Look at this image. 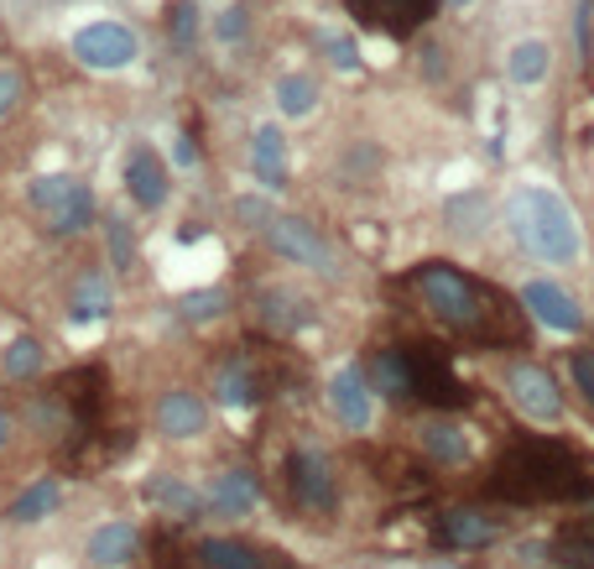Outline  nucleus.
Segmentation results:
<instances>
[{"instance_id": "f257e3e1", "label": "nucleus", "mask_w": 594, "mask_h": 569, "mask_svg": "<svg viewBox=\"0 0 594 569\" xmlns=\"http://www.w3.org/2000/svg\"><path fill=\"white\" fill-rule=\"evenodd\" d=\"M407 288L427 303V313L439 325L459 329L470 346H522V325L516 313L522 303H506L501 293H491L485 282H475L470 272H459L454 261H417L407 272Z\"/></svg>"}, {"instance_id": "f03ea898", "label": "nucleus", "mask_w": 594, "mask_h": 569, "mask_svg": "<svg viewBox=\"0 0 594 569\" xmlns=\"http://www.w3.org/2000/svg\"><path fill=\"white\" fill-rule=\"evenodd\" d=\"M501 220H506L516 251L537 267H578L584 261V230H578L574 204L547 183H516L501 204Z\"/></svg>"}, {"instance_id": "7ed1b4c3", "label": "nucleus", "mask_w": 594, "mask_h": 569, "mask_svg": "<svg viewBox=\"0 0 594 569\" xmlns=\"http://www.w3.org/2000/svg\"><path fill=\"white\" fill-rule=\"evenodd\" d=\"M491 491L506 501H590L594 470L558 439H526L501 455Z\"/></svg>"}, {"instance_id": "20e7f679", "label": "nucleus", "mask_w": 594, "mask_h": 569, "mask_svg": "<svg viewBox=\"0 0 594 569\" xmlns=\"http://www.w3.org/2000/svg\"><path fill=\"white\" fill-rule=\"evenodd\" d=\"M27 204H32L37 224L69 241V236H84L89 224L100 220V199H94V183H84L79 173H37L27 183Z\"/></svg>"}, {"instance_id": "39448f33", "label": "nucleus", "mask_w": 594, "mask_h": 569, "mask_svg": "<svg viewBox=\"0 0 594 569\" xmlns=\"http://www.w3.org/2000/svg\"><path fill=\"white\" fill-rule=\"evenodd\" d=\"M266 246H272V257H282L288 267H308V272L319 277H340V251L329 236H319V224L303 220V214H272L266 220Z\"/></svg>"}, {"instance_id": "423d86ee", "label": "nucleus", "mask_w": 594, "mask_h": 569, "mask_svg": "<svg viewBox=\"0 0 594 569\" xmlns=\"http://www.w3.org/2000/svg\"><path fill=\"white\" fill-rule=\"evenodd\" d=\"M69 52H73V63L89 73H120L141 58V37H137V27L104 17V21L79 27V32L69 37Z\"/></svg>"}, {"instance_id": "0eeeda50", "label": "nucleus", "mask_w": 594, "mask_h": 569, "mask_svg": "<svg viewBox=\"0 0 594 569\" xmlns=\"http://www.w3.org/2000/svg\"><path fill=\"white\" fill-rule=\"evenodd\" d=\"M501 387H506L511 397V408L526 418V423H563L568 418V402H563V387L558 377L547 371V366L537 361H511L506 366V377H501Z\"/></svg>"}, {"instance_id": "6e6552de", "label": "nucleus", "mask_w": 594, "mask_h": 569, "mask_svg": "<svg viewBox=\"0 0 594 569\" xmlns=\"http://www.w3.org/2000/svg\"><path fill=\"white\" fill-rule=\"evenodd\" d=\"M516 303H522L526 319L537 329H547V335H584V325H590L584 303H578L563 282H553V277H526L522 288H516Z\"/></svg>"}, {"instance_id": "1a4fd4ad", "label": "nucleus", "mask_w": 594, "mask_h": 569, "mask_svg": "<svg viewBox=\"0 0 594 569\" xmlns=\"http://www.w3.org/2000/svg\"><path fill=\"white\" fill-rule=\"evenodd\" d=\"M288 486H292V501H298L303 512L329 518V512L340 507V470H334V460L313 445H298L288 455Z\"/></svg>"}, {"instance_id": "9d476101", "label": "nucleus", "mask_w": 594, "mask_h": 569, "mask_svg": "<svg viewBox=\"0 0 594 569\" xmlns=\"http://www.w3.org/2000/svg\"><path fill=\"white\" fill-rule=\"evenodd\" d=\"M251 313L266 335H282V340L308 335V329L319 325V303H313L303 288H292V282H266V288H255Z\"/></svg>"}, {"instance_id": "9b49d317", "label": "nucleus", "mask_w": 594, "mask_h": 569, "mask_svg": "<svg viewBox=\"0 0 594 569\" xmlns=\"http://www.w3.org/2000/svg\"><path fill=\"white\" fill-rule=\"evenodd\" d=\"M120 189H125V199H131L137 209H147V214H157V209L168 204L172 173H168V162H162V152H157L152 141H131V147H125Z\"/></svg>"}, {"instance_id": "f8f14e48", "label": "nucleus", "mask_w": 594, "mask_h": 569, "mask_svg": "<svg viewBox=\"0 0 594 569\" xmlns=\"http://www.w3.org/2000/svg\"><path fill=\"white\" fill-rule=\"evenodd\" d=\"M412 402H427L433 413H449V408H464V402H470L464 381L449 371V356H443L439 346L412 350Z\"/></svg>"}, {"instance_id": "ddd939ff", "label": "nucleus", "mask_w": 594, "mask_h": 569, "mask_svg": "<svg viewBox=\"0 0 594 569\" xmlns=\"http://www.w3.org/2000/svg\"><path fill=\"white\" fill-rule=\"evenodd\" d=\"M329 413H334V423H340L344 433H371L375 423V387L371 377L360 371L355 361H344L334 377H329Z\"/></svg>"}, {"instance_id": "4468645a", "label": "nucleus", "mask_w": 594, "mask_h": 569, "mask_svg": "<svg viewBox=\"0 0 594 569\" xmlns=\"http://www.w3.org/2000/svg\"><path fill=\"white\" fill-rule=\"evenodd\" d=\"M152 429L172 445H188L209 429V397L193 392V387H168V392L152 402Z\"/></svg>"}, {"instance_id": "2eb2a0df", "label": "nucleus", "mask_w": 594, "mask_h": 569, "mask_svg": "<svg viewBox=\"0 0 594 569\" xmlns=\"http://www.w3.org/2000/svg\"><path fill=\"white\" fill-rule=\"evenodd\" d=\"M443 0H350V11H355L365 27H375V32L386 37H412L423 32L427 21L439 17Z\"/></svg>"}, {"instance_id": "dca6fc26", "label": "nucleus", "mask_w": 594, "mask_h": 569, "mask_svg": "<svg viewBox=\"0 0 594 569\" xmlns=\"http://www.w3.org/2000/svg\"><path fill=\"white\" fill-rule=\"evenodd\" d=\"M251 173L266 193H288L292 183V152H288V137L276 121H261L251 126Z\"/></svg>"}, {"instance_id": "f3484780", "label": "nucleus", "mask_w": 594, "mask_h": 569, "mask_svg": "<svg viewBox=\"0 0 594 569\" xmlns=\"http://www.w3.org/2000/svg\"><path fill=\"white\" fill-rule=\"evenodd\" d=\"M417 449L443 470H464L470 460H475V439H470V429L454 423V418H443V413H427L423 423H417Z\"/></svg>"}, {"instance_id": "a211bd4d", "label": "nucleus", "mask_w": 594, "mask_h": 569, "mask_svg": "<svg viewBox=\"0 0 594 569\" xmlns=\"http://www.w3.org/2000/svg\"><path fill=\"white\" fill-rule=\"evenodd\" d=\"M255 501H261V476L251 466H230L204 486V512H220V518H251Z\"/></svg>"}, {"instance_id": "6ab92c4d", "label": "nucleus", "mask_w": 594, "mask_h": 569, "mask_svg": "<svg viewBox=\"0 0 594 569\" xmlns=\"http://www.w3.org/2000/svg\"><path fill=\"white\" fill-rule=\"evenodd\" d=\"M137 549H141V528L131 518H104L100 528H89V538H84L89 569H131Z\"/></svg>"}, {"instance_id": "aec40b11", "label": "nucleus", "mask_w": 594, "mask_h": 569, "mask_svg": "<svg viewBox=\"0 0 594 569\" xmlns=\"http://www.w3.org/2000/svg\"><path fill=\"white\" fill-rule=\"evenodd\" d=\"M110 313H115V282L100 267H84L69 282V319L73 325H104Z\"/></svg>"}, {"instance_id": "412c9836", "label": "nucleus", "mask_w": 594, "mask_h": 569, "mask_svg": "<svg viewBox=\"0 0 594 569\" xmlns=\"http://www.w3.org/2000/svg\"><path fill=\"white\" fill-rule=\"evenodd\" d=\"M501 533H506V528H501V518L480 512V507H449V512L439 518L443 549H491Z\"/></svg>"}, {"instance_id": "4be33fe9", "label": "nucleus", "mask_w": 594, "mask_h": 569, "mask_svg": "<svg viewBox=\"0 0 594 569\" xmlns=\"http://www.w3.org/2000/svg\"><path fill=\"white\" fill-rule=\"evenodd\" d=\"M501 69H506V84L516 89H537L553 79V42L547 37H516L501 58Z\"/></svg>"}, {"instance_id": "5701e85b", "label": "nucleus", "mask_w": 594, "mask_h": 569, "mask_svg": "<svg viewBox=\"0 0 594 569\" xmlns=\"http://www.w3.org/2000/svg\"><path fill=\"white\" fill-rule=\"evenodd\" d=\"M214 402L230 413H245L261 402V377H255L251 356H230V361L214 366Z\"/></svg>"}, {"instance_id": "b1692460", "label": "nucleus", "mask_w": 594, "mask_h": 569, "mask_svg": "<svg viewBox=\"0 0 594 569\" xmlns=\"http://www.w3.org/2000/svg\"><path fill=\"white\" fill-rule=\"evenodd\" d=\"M365 377H371V387L386 397V402H412V350L381 346L371 356V366H365Z\"/></svg>"}, {"instance_id": "393cba45", "label": "nucleus", "mask_w": 594, "mask_h": 569, "mask_svg": "<svg viewBox=\"0 0 594 569\" xmlns=\"http://www.w3.org/2000/svg\"><path fill=\"white\" fill-rule=\"evenodd\" d=\"M147 497L162 507V518H172V522H193L199 512H204V491L188 481V476H152V486H147Z\"/></svg>"}, {"instance_id": "a878e982", "label": "nucleus", "mask_w": 594, "mask_h": 569, "mask_svg": "<svg viewBox=\"0 0 594 569\" xmlns=\"http://www.w3.org/2000/svg\"><path fill=\"white\" fill-rule=\"evenodd\" d=\"M58 501H63V481H58V476H37V481L6 507V522H11V528H37V522H48L52 512H58Z\"/></svg>"}, {"instance_id": "bb28decb", "label": "nucleus", "mask_w": 594, "mask_h": 569, "mask_svg": "<svg viewBox=\"0 0 594 569\" xmlns=\"http://www.w3.org/2000/svg\"><path fill=\"white\" fill-rule=\"evenodd\" d=\"M319 100H323V89L313 73H282L272 84V104L282 121H308V116L319 110Z\"/></svg>"}, {"instance_id": "cd10ccee", "label": "nucleus", "mask_w": 594, "mask_h": 569, "mask_svg": "<svg viewBox=\"0 0 594 569\" xmlns=\"http://www.w3.org/2000/svg\"><path fill=\"white\" fill-rule=\"evenodd\" d=\"M48 371V350H42V340L37 335H11L6 346H0V377L6 381H37Z\"/></svg>"}, {"instance_id": "c85d7f7f", "label": "nucleus", "mask_w": 594, "mask_h": 569, "mask_svg": "<svg viewBox=\"0 0 594 569\" xmlns=\"http://www.w3.org/2000/svg\"><path fill=\"white\" fill-rule=\"evenodd\" d=\"M495 204H491V193L485 189H470V193H459V199H449V230H454L459 241H480V230L491 224Z\"/></svg>"}, {"instance_id": "c756f323", "label": "nucleus", "mask_w": 594, "mask_h": 569, "mask_svg": "<svg viewBox=\"0 0 594 569\" xmlns=\"http://www.w3.org/2000/svg\"><path fill=\"white\" fill-rule=\"evenodd\" d=\"M553 565H563V569H594V518L558 528V538H553Z\"/></svg>"}, {"instance_id": "7c9ffc66", "label": "nucleus", "mask_w": 594, "mask_h": 569, "mask_svg": "<svg viewBox=\"0 0 594 569\" xmlns=\"http://www.w3.org/2000/svg\"><path fill=\"white\" fill-rule=\"evenodd\" d=\"M199 559H204V569H266V559L240 538H204Z\"/></svg>"}, {"instance_id": "2f4dec72", "label": "nucleus", "mask_w": 594, "mask_h": 569, "mask_svg": "<svg viewBox=\"0 0 594 569\" xmlns=\"http://www.w3.org/2000/svg\"><path fill=\"white\" fill-rule=\"evenodd\" d=\"M104 251H110V272L131 277L137 272V230H131V220L125 214H104Z\"/></svg>"}, {"instance_id": "473e14b6", "label": "nucleus", "mask_w": 594, "mask_h": 569, "mask_svg": "<svg viewBox=\"0 0 594 569\" xmlns=\"http://www.w3.org/2000/svg\"><path fill=\"white\" fill-rule=\"evenodd\" d=\"M178 319H188V325H209V319H220L224 309H230V293L224 288H188V293H178Z\"/></svg>"}, {"instance_id": "72a5a7b5", "label": "nucleus", "mask_w": 594, "mask_h": 569, "mask_svg": "<svg viewBox=\"0 0 594 569\" xmlns=\"http://www.w3.org/2000/svg\"><path fill=\"white\" fill-rule=\"evenodd\" d=\"M209 32H214L220 48H240V42L251 37V6H245V0H230L220 17L209 21Z\"/></svg>"}, {"instance_id": "f704fd0d", "label": "nucleus", "mask_w": 594, "mask_h": 569, "mask_svg": "<svg viewBox=\"0 0 594 569\" xmlns=\"http://www.w3.org/2000/svg\"><path fill=\"white\" fill-rule=\"evenodd\" d=\"M319 48H323V58H329V69H340V73L360 69V42L350 32H323Z\"/></svg>"}, {"instance_id": "c9c22d12", "label": "nucleus", "mask_w": 594, "mask_h": 569, "mask_svg": "<svg viewBox=\"0 0 594 569\" xmlns=\"http://www.w3.org/2000/svg\"><path fill=\"white\" fill-rule=\"evenodd\" d=\"M21 100H27V73H21V63L0 58V121H6Z\"/></svg>"}, {"instance_id": "e433bc0d", "label": "nucleus", "mask_w": 594, "mask_h": 569, "mask_svg": "<svg viewBox=\"0 0 594 569\" xmlns=\"http://www.w3.org/2000/svg\"><path fill=\"white\" fill-rule=\"evenodd\" d=\"M568 377H574L578 402L594 413V350H574V356H568Z\"/></svg>"}, {"instance_id": "4c0bfd02", "label": "nucleus", "mask_w": 594, "mask_h": 569, "mask_svg": "<svg viewBox=\"0 0 594 569\" xmlns=\"http://www.w3.org/2000/svg\"><path fill=\"white\" fill-rule=\"evenodd\" d=\"M276 209L272 204H261V199H240L235 204V220L245 224V230H266V220H272Z\"/></svg>"}, {"instance_id": "58836bf2", "label": "nucleus", "mask_w": 594, "mask_h": 569, "mask_svg": "<svg viewBox=\"0 0 594 569\" xmlns=\"http://www.w3.org/2000/svg\"><path fill=\"white\" fill-rule=\"evenodd\" d=\"M193 27H199V17H193V6H188V0H178V11L168 17V32L178 37V42H193Z\"/></svg>"}, {"instance_id": "ea45409f", "label": "nucleus", "mask_w": 594, "mask_h": 569, "mask_svg": "<svg viewBox=\"0 0 594 569\" xmlns=\"http://www.w3.org/2000/svg\"><path fill=\"white\" fill-rule=\"evenodd\" d=\"M590 11H594V0H578V11H574V37H578V58L590 63Z\"/></svg>"}, {"instance_id": "a19ab883", "label": "nucleus", "mask_w": 594, "mask_h": 569, "mask_svg": "<svg viewBox=\"0 0 594 569\" xmlns=\"http://www.w3.org/2000/svg\"><path fill=\"white\" fill-rule=\"evenodd\" d=\"M11 439H17V413H11V408L0 402V455L11 449Z\"/></svg>"}, {"instance_id": "79ce46f5", "label": "nucleus", "mask_w": 594, "mask_h": 569, "mask_svg": "<svg viewBox=\"0 0 594 569\" xmlns=\"http://www.w3.org/2000/svg\"><path fill=\"white\" fill-rule=\"evenodd\" d=\"M449 11H470V6H480V0H443Z\"/></svg>"}, {"instance_id": "37998d69", "label": "nucleus", "mask_w": 594, "mask_h": 569, "mask_svg": "<svg viewBox=\"0 0 594 569\" xmlns=\"http://www.w3.org/2000/svg\"><path fill=\"white\" fill-rule=\"evenodd\" d=\"M427 569H459V565H449V559H439V565H427Z\"/></svg>"}, {"instance_id": "c03bdc74", "label": "nucleus", "mask_w": 594, "mask_h": 569, "mask_svg": "<svg viewBox=\"0 0 594 569\" xmlns=\"http://www.w3.org/2000/svg\"><path fill=\"white\" fill-rule=\"evenodd\" d=\"M590 512H594V491H590Z\"/></svg>"}]
</instances>
